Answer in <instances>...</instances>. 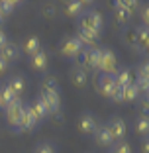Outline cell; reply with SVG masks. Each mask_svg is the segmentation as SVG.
Masks as SVG:
<instances>
[{
    "instance_id": "1",
    "label": "cell",
    "mask_w": 149,
    "mask_h": 153,
    "mask_svg": "<svg viewBox=\"0 0 149 153\" xmlns=\"http://www.w3.org/2000/svg\"><path fill=\"white\" fill-rule=\"evenodd\" d=\"M39 96L43 98V102L47 104L49 114L61 112V90H59V85H57V81H55L53 76H45V79L41 81Z\"/></svg>"
},
{
    "instance_id": "22",
    "label": "cell",
    "mask_w": 149,
    "mask_h": 153,
    "mask_svg": "<svg viewBox=\"0 0 149 153\" xmlns=\"http://www.w3.org/2000/svg\"><path fill=\"white\" fill-rule=\"evenodd\" d=\"M10 85V88L14 90V94L18 96V98H22V94L26 92V79H24L22 75H14L10 81H6Z\"/></svg>"
},
{
    "instance_id": "9",
    "label": "cell",
    "mask_w": 149,
    "mask_h": 153,
    "mask_svg": "<svg viewBox=\"0 0 149 153\" xmlns=\"http://www.w3.org/2000/svg\"><path fill=\"white\" fill-rule=\"evenodd\" d=\"M106 126H108L110 134H112V137H114V143L124 141V137H126V134H128V126H126V122H124L122 118L120 116L110 118V120L106 122Z\"/></svg>"
},
{
    "instance_id": "20",
    "label": "cell",
    "mask_w": 149,
    "mask_h": 153,
    "mask_svg": "<svg viewBox=\"0 0 149 153\" xmlns=\"http://www.w3.org/2000/svg\"><path fill=\"white\" fill-rule=\"evenodd\" d=\"M85 10H86V2H81V0H71L65 4V14L69 18H79Z\"/></svg>"
},
{
    "instance_id": "30",
    "label": "cell",
    "mask_w": 149,
    "mask_h": 153,
    "mask_svg": "<svg viewBox=\"0 0 149 153\" xmlns=\"http://www.w3.org/2000/svg\"><path fill=\"white\" fill-rule=\"evenodd\" d=\"M33 153H55V149H53V145H51L49 141H41V143L36 145Z\"/></svg>"
},
{
    "instance_id": "32",
    "label": "cell",
    "mask_w": 149,
    "mask_h": 153,
    "mask_svg": "<svg viewBox=\"0 0 149 153\" xmlns=\"http://www.w3.org/2000/svg\"><path fill=\"white\" fill-rule=\"evenodd\" d=\"M6 43H8V36H6V32L2 30V27H0V49H2Z\"/></svg>"
},
{
    "instance_id": "14",
    "label": "cell",
    "mask_w": 149,
    "mask_h": 153,
    "mask_svg": "<svg viewBox=\"0 0 149 153\" xmlns=\"http://www.w3.org/2000/svg\"><path fill=\"white\" fill-rule=\"evenodd\" d=\"M30 108H32L33 116H36V120L39 122V124L51 116V114H49V108H47V104L43 102V98H41V96H37V98L33 100L32 104H30Z\"/></svg>"
},
{
    "instance_id": "16",
    "label": "cell",
    "mask_w": 149,
    "mask_h": 153,
    "mask_svg": "<svg viewBox=\"0 0 149 153\" xmlns=\"http://www.w3.org/2000/svg\"><path fill=\"white\" fill-rule=\"evenodd\" d=\"M71 82H73V86H77V88H85V86L88 85V73L82 67L75 65V67L71 69Z\"/></svg>"
},
{
    "instance_id": "23",
    "label": "cell",
    "mask_w": 149,
    "mask_h": 153,
    "mask_svg": "<svg viewBox=\"0 0 149 153\" xmlns=\"http://www.w3.org/2000/svg\"><path fill=\"white\" fill-rule=\"evenodd\" d=\"M16 98H18V96L14 94V90L10 88L8 82H4V85L0 86V104H2V110H4L8 104H12Z\"/></svg>"
},
{
    "instance_id": "35",
    "label": "cell",
    "mask_w": 149,
    "mask_h": 153,
    "mask_svg": "<svg viewBox=\"0 0 149 153\" xmlns=\"http://www.w3.org/2000/svg\"><path fill=\"white\" fill-rule=\"evenodd\" d=\"M4 22H6V18H4V16H2V14H0V27L4 26Z\"/></svg>"
},
{
    "instance_id": "7",
    "label": "cell",
    "mask_w": 149,
    "mask_h": 153,
    "mask_svg": "<svg viewBox=\"0 0 149 153\" xmlns=\"http://www.w3.org/2000/svg\"><path fill=\"white\" fill-rule=\"evenodd\" d=\"M118 88H120V86L116 85L114 76H110V75H100L98 76V92L104 98L114 100V96L118 94Z\"/></svg>"
},
{
    "instance_id": "12",
    "label": "cell",
    "mask_w": 149,
    "mask_h": 153,
    "mask_svg": "<svg viewBox=\"0 0 149 153\" xmlns=\"http://www.w3.org/2000/svg\"><path fill=\"white\" fill-rule=\"evenodd\" d=\"M0 57L4 59L6 63H16V61H20L22 59V51H20V47L16 43H12V41H8V43L0 49Z\"/></svg>"
},
{
    "instance_id": "29",
    "label": "cell",
    "mask_w": 149,
    "mask_h": 153,
    "mask_svg": "<svg viewBox=\"0 0 149 153\" xmlns=\"http://www.w3.org/2000/svg\"><path fill=\"white\" fill-rule=\"evenodd\" d=\"M118 4L122 6V8H126L128 12H131V14H133V10L139 8V2H137V0H118Z\"/></svg>"
},
{
    "instance_id": "24",
    "label": "cell",
    "mask_w": 149,
    "mask_h": 153,
    "mask_svg": "<svg viewBox=\"0 0 149 153\" xmlns=\"http://www.w3.org/2000/svg\"><path fill=\"white\" fill-rule=\"evenodd\" d=\"M20 6H22V2H16V0H0V14L4 18H8L10 14H14Z\"/></svg>"
},
{
    "instance_id": "3",
    "label": "cell",
    "mask_w": 149,
    "mask_h": 153,
    "mask_svg": "<svg viewBox=\"0 0 149 153\" xmlns=\"http://www.w3.org/2000/svg\"><path fill=\"white\" fill-rule=\"evenodd\" d=\"M100 49L102 47H98V45H92V47H85V49L81 51V55H79L75 61H79V67H82L86 73L88 71H98V63H100Z\"/></svg>"
},
{
    "instance_id": "18",
    "label": "cell",
    "mask_w": 149,
    "mask_h": 153,
    "mask_svg": "<svg viewBox=\"0 0 149 153\" xmlns=\"http://www.w3.org/2000/svg\"><path fill=\"white\" fill-rule=\"evenodd\" d=\"M122 104L124 102H137V98L141 96V90L137 88L136 82H130L128 86H122Z\"/></svg>"
},
{
    "instance_id": "27",
    "label": "cell",
    "mask_w": 149,
    "mask_h": 153,
    "mask_svg": "<svg viewBox=\"0 0 149 153\" xmlns=\"http://www.w3.org/2000/svg\"><path fill=\"white\" fill-rule=\"evenodd\" d=\"M108 153H131V147L126 143V141H118V143H112Z\"/></svg>"
},
{
    "instance_id": "4",
    "label": "cell",
    "mask_w": 149,
    "mask_h": 153,
    "mask_svg": "<svg viewBox=\"0 0 149 153\" xmlns=\"http://www.w3.org/2000/svg\"><path fill=\"white\" fill-rule=\"evenodd\" d=\"M120 69V63H118V55L114 49L110 47H102L100 49V63H98V71L100 75H110L114 76Z\"/></svg>"
},
{
    "instance_id": "33",
    "label": "cell",
    "mask_w": 149,
    "mask_h": 153,
    "mask_svg": "<svg viewBox=\"0 0 149 153\" xmlns=\"http://www.w3.org/2000/svg\"><path fill=\"white\" fill-rule=\"evenodd\" d=\"M8 69H10V65L6 63V61H4L2 57H0V75H4V73L8 71Z\"/></svg>"
},
{
    "instance_id": "8",
    "label": "cell",
    "mask_w": 149,
    "mask_h": 153,
    "mask_svg": "<svg viewBox=\"0 0 149 153\" xmlns=\"http://www.w3.org/2000/svg\"><path fill=\"white\" fill-rule=\"evenodd\" d=\"M37 126H39V122L36 120L32 108H30V104H24L22 118H20V124H18V128H16V134H20V131H33Z\"/></svg>"
},
{
    "instance_id": "13",
    "label": "cell",
    "mask_w": 149,
    "mask_h": 153,
    "mask_svg": "<svg viewBox=\"0 0 149 153\" xmlns=\"http://www.w3.org/2000/svg\"><path fill=\"white\" fill-rule=\"evenodd\" d=\"M30 65H32L33 71H47V67H49V55H47L45 49H39L37 53H33L32 57H30Z\"/></svg>"
},
{
    "instance_id": "5",
    "label": "cell",
    "mask_w": 149,
    "mask_h": 153,
    "mask_svg": "<svg viewBox=\"0 0 149 153\" xmlns=\"http://www.w3.org/2000/svg\"><path fill=\"white\" fill-rule=\"evenodd\" d=\"M82 49H85V45H82L81 41L77 39V36L65 37V39L59 43V53H61V57L71 59V61H75V59L81 55V51H82Z\"/></svg>"
},
{
    "instance_id": "21",
    "label": "cell",
    "mask_w": 149,
    "mask_h": 153,
    "mask_svg": "<svg viewBox=\"0 0 149 153\" xmlns=\"http://www.w3.org/2000/svg\"><path fill=\"white\" fill-rule=\"evenodd\" d=\"M114 16H116V22L120 24V26L128 27V26H130V22H131V16H133V14L128 12L126 8H122V6L118 4V0H116V2H114Z\"/></svg>"
},
{
    "instance_id": "17",
    "label": "cell",
    "mask_w": 149,
    "mask_h": 153,
    "mask_svg": "<svg viewBox=\"0 0 149 153\" xmlns=\"http://www.w3.org/2000/svg\"><path fill=\"white\" fill-rule=\"evenodd\" d=\"M39 49H43V45H41V41H39L37 36H27L26 39H24L22 47H20V51H24L27 57H32V55L37 53Z\"/></svg>"
},
{
    "instance_id": "28",
    "label": "cell",
    "mask_w": 149,
    "mask_h": 153,
    "mask_svg": "<svg viewBox=\"0 0 149 153\" xmlns=\"http://www.w3.org/2000/svg\"><path fill=\"white\" fill-rule=\"evenodd\" d=\"M124 41L130 45L131 49H136V30H130V27H126V30H124Z\"/></svg>"
},
{
    "instance_id": "11",
    "label": "cell",
    "mask_w": 149,
    "mask_h": 153,
    "mask_svg": "<svg viewBox=\"0 0 149 153\" xmlns=\"http://www.w3.org/2000/svg\"><path fill=\"white\" fill-rule=\"evenodd\" d=\"M92 137H94V141L100 147H112V143H114V137H112V134H110L106 124H98L96 131L92 134Z\"/></svg>"
},
{
    "instance_id": "36",
    "label": "cell",
    "mask_w": 149,
    "mask_h": 153,
    "mask_svg": "<svg viewBox=\"0 0 149 153\" xmlns=\"http://www.w3.org/2000/svg\"><path fill=\"white\" fill-rule=\"evenodd\" d=\"M0 112H2V104H0Z\"/></svg>"
},
{
    "instance_id": "19",
    "label": "cell",
    "mask_w": 149,
    "mask_h": 153,
    "mask_svg": "<svg viewBox=\"0 0 149 153\" xmlns=\"http://www.w3.org/2000/svg\"><path fill=\"white\" fill-rule=\"evenodd\" d=\"M114 81H116V85L122 88V86H128L130 82H133V71H131L130 67H120L118 69V73L114 75Z\"/></svg>"
},
{
    "instance_id": "2",
    "label": "cell",
    "mask_w": 149,
    "mask_h": 153,
    "mask_svg": "<svg viewBox=\"0 0 149 153\" xmlns=\"http://www.w3.org/2000/svg\"><path fill=\"white\" fill-rule=\"evenodd\" d=\"M102 27H104V18L96 10H85L77 18V30H90V32L102 33Z\"/></svg>"
},
{
    "instance_id": "10",
    "label": "cell",
    "mask_w": 149,
    "mask_h": 153,
    "mask_svg": "<svg viewBox=\"0 0 149 153\" xmlns=\"http://www.w3.org/2000/svg\"><path fill=\"white\" fill-rule=\"evenodd\" d=\"M98 128V122L92 116V112H82L77 120V130L81 131L82 135H92Z\"/></svg>"
},
{
    "instance_id": "25",
    "label": "cell",
    "mask_w": 149,
    "mask_h": 153,
    "mask_svg": "<svg viewBox=\"0 0 149 153\" xmlns=\"http://www.w3.org/2000/svg\"><path fill=\"white\" fill-rule=\"evenodd\" d=\"M136 130H137V134H139V135L147 137V134H149V118H147V114H139V116H137Z\"/></svg>"
},
{
    "instance_id": "15",
    "label": "cell",
    "mask_w": 149,
    "mask_h": 153,
    "mask_svg": "<svg viewBox=\"0 0 149 153\" xmlns=\"http://www.w3.org/2000/svg\"><path fill=\"white\" fill-rule=\"evenodd\" d=\"M147 45H149V27L137 26L136 27V51L143 53V51H147Z\"/></svg>"
},
{
    "instance_id": "31",
    "label": "cell",
    "mask_w": 149,
    "mask_h": 153,
    "mask_svg": "<svg viewBox=\"0 0 149 153\" xmlns=\"http://www.w3.org/2000/svg\"><path fill=\"white\" fill-rule=\"evenodd\" d=\"M139 16H141V26H147L149 24V6L147 4L139 6Z\"/></svg>"
},
{
    "instance_id": "26",
    "label": "cell",
    "mask_w": 149,
    "mask_h": 153,
    "mask_svg": "<svg viewBox=\"0 0 149 153\" xmlns=\"http://www.w3.org/2000/svg\"><path fill=\"white\" fill-rule=\"evenodd\" d=\"M41 16L47 20H53L55 16H57V6L53 4V2H43L41 4Z\"/></svg>"
},
{
    "instance_id": "34",
    "label": "cell",
    "mask_w": 149,
    "mask_h": 153,
    "mask_svg": "<svg viewBox=\"0 0 149 153\" xmlns=\"http://www.w3.org/2000/svg\"><path fill=\"white\" fill-rule=\"evenodd\" d=\"M143 153H149V147H147V137H143V145H141Z\"/></svg>"
},
{
    "instance_id": "6",
    "label": "cell",
    "mask_w": 149,
    "mask_h": 153,
    "mask_svg": "<svg viewBox=\"0 0 149 153\" xmlns=\"http://www.w3.org/2000/svg\"><path fill=\"white\" fill-rule=\"evenodd\" d=\"M22 110H24V102H22V98H16L12 104H8V106L2 110V112H4V120H6V124L12 128V131H16V128H18V124H20V118H22Z\"/></svg>"
}]
</instances>
